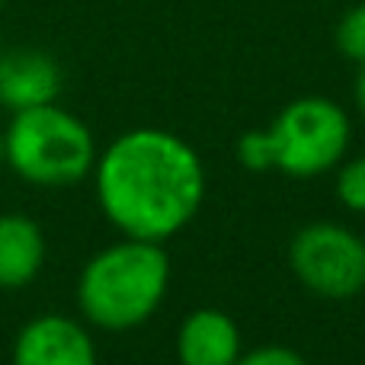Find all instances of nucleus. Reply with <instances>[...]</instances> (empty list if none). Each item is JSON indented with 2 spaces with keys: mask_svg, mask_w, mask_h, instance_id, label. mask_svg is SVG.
I'll return each instance as SVG.
<instances>
[{
  "mask_svg": "<svg viewBox=\"0 0 365 365\" xmlns=\"http://www.w3.org/2000/svg\"><path fill=\"white\" fill-rule=\"evenodd\" d=\"M336 199L349 212H365V158L343 160L336 167Z\"/></svg>",
  "mask_w": 365,
  "mask_h": 365,
  "instance_id": "nucleus-10",
  "label": "nucleus"
},
{
  "mask_svg": "<svg viewBox=\"0 0 365 365\" xmlns=\"http://www.w3.org/2000/svg\"><path fill=\"white\" fill-rule=\"evenodd\" d=\"M61 93V68L48 51L10 48L0 55V103L10 113L55 103Z\"/></svg>",
  "mask_w": 365,
  "mask_h": 365,
  "instance_id": "nucleus-7",
  "label": "nucleus"
},
{
  "mask_svg": "<svg viewBox=\"0 0 365 365\" xmlns=\"http://www.w3.org/2000/svg\"><path fill=\"white\" fill-rule=\"evenodd\" d=\"M13 365H96V346L74 317L42 314L19 330Z\"/></svg>",
  "mask_w": 365,
  "mask_h": 365,
  "instance_id": "nucleus-6",
  "label": "nucleus"
},
{
  "mask_svg": "<svg viewBox=\"0 0 365 365\" xmlns=\"http://www.w3.org/2000/svg\"><path fill=\"white\" fill-rule=\"evenodd\" d=\"M237 160L247 167L250 173H263V170H276L272 167V145H269V132L266 128H253L244 132L237 138Z\"/></svg>",
  "mask_w": 365,
  "mask_h": 365,
  "instance_id": "nucleus-11",
  "label": "nucleus"
},
{
  "mask_svg": "<svg viewBox=\"0 0 365 365\" xmlns=\"http://www.w3.org/2000/svg\"><path fill=\"white\" fill-rule=\"evenodd\" d=\"M0 164H4V132H0Z\"/></svg>",
  "mask_w": 365,
  "mask_h": 365,
  "instance_id": "nucleus-15",
  "label": "nucleus"
},
{
  "mask_svg": "<svg viewBox=\"0 0 365 365\" xmlns=\"http://www.w3.org/2000/svg\"><path fill=\"white\" fill-rule=\"evenodd\" d=\"M353 96H356V106H359V113L365 115V61H359V71H356Z\"/></svg>",
  "mask_w": 365,
  "mask_h": 365,
  "instance_id": "nucleus-14",
  "label": "nucleus"
},
{
  "mask_svg": "<svg viewBox=\"0 0 365 365\" xmlns=\"http://www.w3.org/2000/svg\"><path fill=\"white\" fill-rule=\"evenodd\" d=\"M4 160L26 182L71 186L93 170L96 145L74 113L45 103L13 113L4 132Z\"/></svg>",
  "mask_w": 365,
  "mask_h": 365,
  "instance_id": "nucleus-3",
  "label": "nucleus"
},
{
  "mask_svg": "<svg viewBox=\"0 0 365 365\" xmlns=\"http://www.w3.org/2000/svg\"><path fill=\"white\" fill-rule=\"evenodd\" d=\"M170 285V257L154 240L125 237L100 250L81 272L77 304L100 330H135L164 304Z\"/></svg>",
  "mask_w": 365,
  "mask_h": 365,
  "instance_id": "nucleus-2",
  "label": "nucleus"
},
{
  "mask_svg": "<svg viewBox=\"0 0 365 365\" xmlns=\"http://www.w3.org/2000/svg\"><path fill=\"white\" fill-rule=\"evenodd\" d=\"M292 272L314 295L343 302L365 289V240L353 227L314 221L292 237Z\"/></svg>",
  "mask_w": 365,
  "mask_h": 365,
  "instance_id": "nucleus-5",
  "label": "nucleus"
},
{
  "mask_svg": "<svg viewBox=\"0 0 365 365\" xmlns=\"http://www.w3.org/2000/svg\"><path fill=\"white\" fill-rule=\"evenodd\" d=\"M272 167L285 177L308 180L343 164L353 141V122L327 96H302L276 115L269 128Z\"/></svg>",
  "mask_w": 365,
  "mask_h": 365,
  "instance_id": "nucleus-4",
  "label": "nucleus"
},
{
  "mask_svg": "<svg viewBox=\"0 0 365 365\" xmlns=\"http://www.w3.org/2000/svg\"><path fill=\"white\" fill-rule=\"evenodd\" d=\"M237 365H308L302 353H295L292 346H279V343H269V346H257L240 353Z\"/></svg>",
  "mask_w": 365,
  "mask_h": 365,
  "instance_id": "nucleus-13",
  "label": "nucleus"
},
{
  "mask_svg": "<svg viewBox=\"0 0 365 365\" xmlns=\"http://www.w3.org/2000/svg\"><path fill=\"white\" fill-rule=\"evenodd\" d=\"M336 48L349 58V61H365V4L353 6L336 26Z\"/></svg>",
  "mask_w": 365,
  "mask_h": 365,
  "instance_id": "nucleus-12",
  "label": "nucleus"
},
{
  "mask_svg": "<svg viewBox=\"0 0 365 365\" xmlns=\"http://www.w3.org/2000/svg\"><path fill=\"white\" fill-rule=\"evenodd\" d=\"M0 6H4V0H0Z\"/></svg>",
  "mask_w": 365,
  "mask_h": 365,
  "instance_id": "nucleus-16",
  "label": "nucleus"
},
{
  "mask_svg": "<svg viewBox=\"0 0 365 365\" xmlns=\"http://www.w3.org/2000/svg\"><path fill=\"white\" fill-rule=\"evenodd\" d=\"M96 202L125 237L164 244L195 218L205 199L199 154L164 128H132L119 135L100 160Z\"/></svg>",
  "mask_w": 365,
  "mask_h": 365,
  "instance_id": "nucleus-1",
  "label": "nucleus"
},
{
  "mask_svg": "<svg viewBox=\"0 0 365 365\" xmlns=\"http://www.w3.org/2000/svg\"><path fill=\"white\" fill-rule=\"evenodd\" d=\"M244 353L240 327L218 308H199L182 317L177 334L180 365H237Z\"/></svg>",
  "mask_w": 365,
  "mask_h": 365,
  "instance_id": "nucleus-8",
  "label": "nucleus"
},
{
  "mask_svg": "<svg viewBox=\"0 0 365 365\" xmlns=\"http://www.w3.org/2000/svg\"><path fill=\"white\" fill-rule=\"evenodd\" d=\"M45 234L29 215H0V289H23L45 266Z\"/></svg>",
  "mask_w": 365,
  "mask_h": 365,
  "instance_id": "nucleus-9",
  "label": "nucleus"
}]
</instances>
